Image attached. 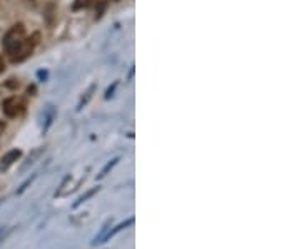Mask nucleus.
<instances>
[{
	"mask_svg": "<svg viewBox=\"0 0 301 249\" xmlns=\"http://www.w3.org/2000/svg\"><path fill=\"white\" fill-rule=\"evenodd\" d=\"M2 111L7 117H17L18 114L24 111V102L17 97H9L4 100L2 104Z\"/></svg>",
	"mask_w": 301,
	"mask_h": 249,
	"instance_id": "nucleus-3",
	"label": "nucleus"
},
{
	"mask_svg": "<svg viewBox=\"0 0 301 249\" xmlns=\"http://www.w3.org/2000/svg\"><path fill=\"white\" fill-rule=\"evenodd\" d=\"M89 5V0H75L74 4V10H79V9H84Z\"/></svg>",
	"mask_w": 301,
	"mask_h": 249,
	"instance_id": "nucleus-9",
	"label": "nucleus"
},
{
	"mask_svg": "<svg viewBox=\"0 0 301 249\" xmlns=\"http://www.w3.org/2000/svg\"><path fill=\"white\" fill-rule=\"evenodd\" d=\"M34 179H35V176H32V177H29V179H27V181H25V182L22 184V186H21V189H18V191H17V194H22V193H24V191H25V189H27V188L30 186V182H32V181H34Z\"/></svg>",
	"mask_w": 301,
	"mask_h": 249,
	"instance_id": "nucleus-10",
	"label": "nucleus"
},
{
	"mask_svg": "<svg viewBox=\"0 0 301 249\" xmlns=\"http://www.w3.org/2000/svg\"><path fill=\"white\" fill-rule=\"evenodd\" d=\"M109 226H111V221H107L106 222V224L104 226H102V229H101V233L97 234V236H95V239L92 241V244L95 246V244H99V242H101V239H102V236H104L106 234V231H107V229H109Z\"/></svg>",
	"mask_w": 301,
	"mask_h": 249,
	"instance_id": "nucleus-7",
	"label": "nucleus"
},
{
	"mask_svg": "<svg viewBox=\"0 0 301 249\" xmlns=\"http://www.w3.org/2000/svg\"><path fill=\"white\" fill-rule=\"evenodd\" d=\"M117 161H119V159H117V157H116V159H112V161H111V162H109V164L106 165V168H104V169H102V171H101V174L97 176V177H99V179H102V177H104V176L107 174V172H109V171H111V169L114 168V165H116V164H117Z\"/></svg>",
	"mask_w": 301,
	"mask_h": 249,
	"instance_id": "nucleus-8",
	"label": "nucleus"
},
{
	"mask_svg": "<svg viewBox=\"0 0 301 249\" xmlns=\"http://www.w3.org/2000/svg\"><path fill=\"white\" fill-rule=\"evenodd\" d=\"M24 39H25L24 25L22 24H15L14 27H12L7 34H5L4 40H2V46L5 49V52L12 55L18 47H21V44L24 42Z\"/></svg>",
	"mask_w": 301,
	"mask_h": 249,
	"instance_id": "nucleus-1",
	"label": "nucleus"
},
{
	"mask_svg": "<svg viewBox=\"0 0 301 249\" xmlns=\"http://www.w3.org/2000/svg\"><path fill=\"white\" fill-rule=\"evenodd\" d=\"M134 224V218H129V219H126L124 222H121V224H117L116 227L112 229V231H109V233H106L104 234V238L101 239V242H106V241H109L111 238H114L119 231H123V229H126V227H129V226H132Z\"/></svg>",
	"mask_w": 301,
	"mask_h": 249,
	"instance_id": "nucleus-5",
	"label": "nucleus"
},
{
	"mask_svg": "<svg viewBox=\"0 0 301 249\" xmlns=\"http://www.w3.org/2000/svg\"><path fill=\"white\" fill-rule=\"evenodd\" d=\"M17 86H18V82H15V79H9L7 87H17Z\"/></svg>",
	"mask_w": 301,
	"mask_h": 249,
	"instance_id": "nucleus-11",
	"label": "nucleus"
},
{
	"mask_svg": "<svg viewBox=\"0 0 301 249\" xmlns=\"http://www.w3.org/2000/svg\"><path fill=\"white\" fill-rule=\"evenodd\" d=\"M5 70V62H4V59H2V55H0V74H2Z\"/></svg>",
	"mask_w": 301,
	"mask_h": 249,
	"instance_id": "nucleus-12",
	"label": "nucleus"
},
{
	"mask_svg": "<svg viewBox=\"0 0 301 249\" xmlns=\"http://www.w3.org/2000/svg\"><path fill=\"white\" fill-rule=\"evenodd\" d=\"M37 40H39V34H34L30 39H24V42L21 44V47H18L15 52L10 55L12 62H22V60L27 59V57L34 52V47L37 46Z\"/></svg>",
	"mask_w": 301,
	"mask_h": 249,
	"instance_id": "nucleus-2",
	"label": "nucleus"
},
{
	"mask_svg": "<svg viewBox=\"0 0 301 249\" xmlns=\"http://www.w3.org/2000/svg\"><path fill=\"white\" fill-rule=\"evenodd\" d=\"M21 156H22V151L21 149H12V151H9L7 154L2 157V161H0V172L7 171L12 164L21 159Z\"/></svg>",
	"mask_w": 301,
	"mask_h": 249,
	"instance_id": "nucleus-4",
	"label": "nucleus"
},
{
	"mask_svg": "<svg viewBox=\"0 0 301 249\" xmlns=\"http://www.w3.org/2000/svg\"><path fill=\"white\" fill-rule=\"evenodd\" d=\"M95 193H99V188H94V189H91V191H87V193H86L84 196H81L79 199L74 202V206H72V208H74V209H75V208H79L81 204H84V202H86L87 199H91V197H92V196H94Z\"/></svg>",
	"mask_w": 301,
	"mask_h": 249,
	"instance_id": "nucleus-6",
	"label": "nucleus"
},
{
	"mask_svg": "<svg viewBox=\"0 0 301 249\" xmlns=\"http://www.w3.org/2000/svg\"><path fill=\"white\" fill-rule=\"evenodd\" d=\"M0 129H4V126H2V124H0Z\"/></svg>",
	"mask_w": 301,
	"mask_h": 249,
	"instance_id": "nucleus-13",
	"label": "nucleus"
}]
</instances>
